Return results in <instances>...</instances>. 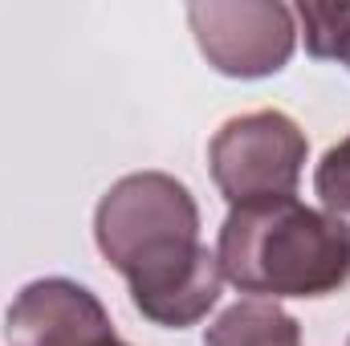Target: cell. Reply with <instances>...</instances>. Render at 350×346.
Segmentation results:
<instances>
[{
    "mask_svg": "<svg viewBox=\"0 0 350 346\" xmlns=\"http://www.w3.org/2000/svg\"><path fill=\"white\" fill-rule=\"evenodd\" d=\"M94 245L155 326H196L220 302L224 273L200 241V204L167 172H135L110 183L94 208Z\"/></svg>",
    "mask_w": 350,
    "mask_h": 346,
    "instance_id": "cell-1",
    "label": "cell"
},
{
    "mask_svg": "<svg viewBox=\"0 0 350 346\" xmlns=\"http://www.w3.org/2000/svg\"><path fill=\"white\" fill-rule=\"evenodd\" d=\"M216 261L224 281L261 302L330 297L350 285V224L297 196L241 204L220 224Z\"/></svg>",
    "mask_w": 350,
    "mask_h": 346,
    "instance_id": "cell-2",
    "label": "cell"
},
{
    "mask_svg": "<svg viewBox=\"0 0 350 346\" xmlns=\"http://www.w3.org/2000/svg\"><path fill=\"white\" fill-rule=\"evenodd\" d=\"M310 155L306 131L285 110H253L228 118L208 143V172L220 196L241 208L257 200H285L297 191Z\"/></svg>",
    "mask_w": 350,
    "mask_h": 346,
    "instance_id": "cell-3",
    "label": "cell"
},
{
    "mask_svg": "<svg viewBox=\"0 0 350 346\" xmlns=\"http://www.w3.org/2000/svg\"><path fill=\"white\" fill-rule=\"evenodd\" d=\"M187 25L208 66L241 82L285 70L297 45L293 8L281 0H200L187 4Z\"/></svg>",
    "mask_w": 350,
    "mask_h": 346,
    "instance_id": "cell-4",
    "label": "cell"
},
{
    "mask_svg": "<svg viewBox=\"0 0 350 346\" xmlns=\"http://www.w3.org/2000/svg\"><path fill=\"white\" fill-rule=\"evenodd\" d=\"M4 338L8 346H106L118 334L98 293L70 277H37L8 302Z\"/></svg>",
    "mask_w": 350,
    "mask_h": 346,
    "instance_id": "cell-5",
    "label": "cell"
},
{
    "mask_svg": "<svg viewBox=\"0 0 350 346\" xmlns=\"http://www.w3.org/2000/svg\"><path fill=\"white\" fill-rule=\"evenodd\" d=\"M204 346H301V326L277 302L245 297L208 326Z\"/></svg>",
    "mask_w": 350,
    "mask_h": 346,
    "instance_id": "cell-6",
    "label": "cell"
},
{
    "mask_svg": "<svg viewBox=\"0 0 350 346\" xmlns=\"http://www.w3.org/2000/svg\"><path fill=\"white\" fill-rule=\"evenodd\" d=\"M293 21H301V37H306V49L322 62H334L338 53V41H342V29L350 21V4H297L293 8Z\"/></svg>",
    "mask_w": 350,
    "mask_h": 346,
    "instance_id": "cell-7",
    "label": "cell"
},
{
    "mask_svg": "<svg viewBox=\"0 0 350 346\" xmlns=\"http://www.w3.org/2000/svg\"><path fill=\"white\" fill-rule=\"evenodd\" d=\"M314 191L330 216H350V135L338 139L314 168Z\"/></svg>",
    "mask_w": 350,
    "mask_h": 346,
    "instance_id": "cell-8",
    "label": "cell"
},
{
    "mask_svg": "<svg viewBox=\"0 0 350 346\" xmlns=\"http://www.w3.org/2000/svg\"><path fill=\"white\" fill-rule=\"evenodd\" d=\"M334 62H342L350 70V21H347V29H342V41H338V53H334Z\"/></svg>",
    "mask_w": 350,
    "mask_h": 346,
    "instance_id": "cell-9",
    "label": "cell"
},
{
    "mask_svg": "<svg viewBox=\"0 0 350 346\" xmlns=\"http://www.w3.org/2000/svg\"><path fill=\"white\" fill-rule=\"evenodd\" d=\"M106 346H131V343H122V338H114V343H106Z\"/></svg>",
    "mask_w": 350,
    "mask_h": 346,
    "instance_id": "cell-10",
    "label": "cell"
},
{
    "mask_svg": "<svg viewBox=\"0 0 350 346\" xmlns=\"http://www.w3.org/2000/svg\"><path fill=\"white\" fill-rule=\"evenodd\" d=\"M347 346H350V343H347Z\"/></svg>",
    "mask_w": 350,
    "mask_h": 346,
    "instance_id": "cell-11",
    "label": "cell"
}]
</instances>
